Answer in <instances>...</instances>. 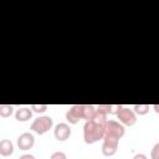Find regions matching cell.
<instances>
[{"instance_id": "obj_5", "label": "cell", "mask_w": 159, "mask_h": 159, "mask_svg": "<svg viewBox=\"0 0 159 159\" xmlns=\"http://www.w3.org/2000/svg\"><path fill=\"white\" fill-rule=\"evenodd\" d=\"M117 118L119 119V122H120L122 124L128 125V127L134 125L135 122H137V116H135L134 111H133V109H129L128 107H124V106H122L120 109L118 111Z\"/></svg>"}, {"instance_id": "obj_10", "label": "cell", "mask_w": 159, "mask_h": 159, "mask_svg": "<svg viewBox=\"0 0 159 159\" xmlns=\"http://www.w3.org/2000/svg\"><path fill=\"white\" fill-rule=\"evenodd\" d=\"M14 153V144L9 139H2L0 142V154L2 157H9Z\"/></svg>"}, {"instance_id": "obj_16", "label": "cell", "mask_w": 159, "mask_h": 159, "mask_svg": "<svg viewBox=\"0 0 159 159\" xmlns=\"http://www.w3.org/2000/svg\"><path fill=\"white\" fill-rule=\"evenodd\" d=\"M50 159H67V155L63 152H55L51 154Z\"/></svg>"}, {"instance_id": "obj_1", "label": "cell", "mask_w": 159, "mask_h": 159, "mask_svg": "<svg viewBox=\"0 0 159 159\" xmlns=\"http://www.w3.org/2000/svg\"><path fill=\"white\" fill-rule=\"evenodd\" d=\"M107 120H108L107 119V114L97 109L96 114L93 116V118L84 123V127H83V139H84L86 144H93V143L98 142L99 139L104 138Z\"/></svg>"}, {"instance_id": "obj_18", "label": "cell", "mask_w": 159, "mask_h": 159, "mask_svg": "<svg viewBox=\"0 0 159 159\" xmlns=\"http://www.w3.org/2000/svg\"><path fill=\"white\" fill-rule=\"evenodd\" d=\"M19 159H36L34 155H31V154H22Z\"/></svg>"}, {"instance_id": "obj_7", "label": "cell", "mask_w": 159, "mask_h": 159, "mask_svg": "<svg viewBox=\"0 0 159 159\" xmlns=\"http://www.w3.org/2000/svg\"><path fill=\"white\" fill-rule=\"evenodd\" d=\"M72 130H71V127L67 124V123H58L56 124L55 129H53V134H55V138L60 142H65L70 138Z\"/></svg>"}, {"instance_id": "obj_11", "label": "cell", "mask_w": 159, "mask_h": 159, "mask_svg": "<svg viewBox=\"0 0 159 159\" xmlns=\"http://www.w3.org/2000/svg\"><path fill=\"white\" fill-rule=\"evenodd\" d=\"M120 107H122L120 104H99V106H97V109L106 114H116L117 116Z\"/></svg>"}, {"instance_id": "obj_8", "label": "cell", "mask_w": 159, "mask_h": 159, "mask_svg": "<svg viewBox=\"0 0 159 159\" xmlns=\"http://www.w3.org/2000/svg\"><path fill=\"white\" fill-rule=\"evenodd\" d=\"M34 144H35V137L29 132L20 134L17 138V147L21 150H29L34 147Z\"/></svg>"}, {"instance_id": "obj_13", "label": "cell", "mask_w": 159, "mask_h": 159, "mask_svg": "<svg viewBox=\"0 0 159 159\" xmlns=\"http://www.w3.org/2000/svg\"><path fill=\"white\" fill-rule=\"evenodd\" d=\"M149 104H134L133 106V111L135 114H139V116H144L149 112Z\"/></svg>"}, {"instance_id": "obj_9", "label": "cell", "mask_w": 159, "mask_h": 159, "mask_svg": "<svg viewBox=\"0 0 159 159\" xmlns=\"http://www.w3.org/2000/svg\"><path fill=\"white\" fill-rule=\"evenodd\" d=\"M31 117H32V111L27 107H21L19 109H16V112H15V118L19 122H26V120L31 119Z\"/></svg>"}, {"instance_id": "obj_4", "label": "cell", "mask_w": 159, "mask_h": 159, "mask_svg": "<svg viewBox=\"0 0 159 159\" xmlns=\"http://www.w3.org/2000/svg\"><path fill=\"white\" fill-rule=\"evenodd\" d=\"M125 133L124 125L120 122L113 120V119H108L107 124H106V132L104 135H109V137H114L117 139H120Z\"/></svg>"}, {"instance_id": "obj_2", "label": "cell", "mask_w": 159, "mask_h": 159, "mask_svg": "<svg viewBox=\"0 0 159 159\" xmlns=\"http://www.w3.org/2000/svg\"><path fill=\"white\" fill-rule=\"evenodd\" d=\"M96 111L97 108L92 104H73L66 112V119L70 124H77L81 119H84L87 122L93 118Z\"/></svg>"}, {"instance_id": "obj_17", "label": "cell", "mask_w": 159, "mask_h": 159, "mask_svg": "<svg viewBox=\"0 0 159 159\" xmlns=\"http://www.w3.org/2000/svg\"><path fill=\"white\" fill-rule=\"evenodd\" d=\"M133 159H148V158H147V155H145V154L139 153V154H135V155L133 157Z\"/></svg>"}, {"instance_id": "obj_3", "label": "cell", "mask_w": 159, "mask_h": 159, "mask_svg": "<svg viewBox=\"0 0 159 159\" xmlns=\"http://www.w3.org/2000/svg\"><path fill=\"white\" fill-rule=\"evenodd\" d=\"M52 125H53V119L50 116H41L32 122V124L30 125V129L41 135L47 133L52 128Z\"/></svg>"}, {"instance_id": "obj_6", "label": "cell", "mask_w": 159, "mask_h": 159, "mask_svg": "<svg viewBox=\"0 0 159 159\" xmlns=\"http://www.w3.org/2000/svg\"><path fill=\"white\" fill-rule=\"evenodd\" d=\"M118 144H119V139L114 138V137H109V135H104L103 138V144H102V153L106 157H112L117 153L118 150Z\"/></svg>"}, {"instance_id": "obj_14", "label": "cell", "mask_w": 159, "mask_h": 159, "mask_svg": "<svg viewBox=\"0 0 159 159\" xmlns=\"http://www.w3.org/2000/svg\"><path fill=\"white\" fill-rule=\"evenodd\" d=\"M47 104H31V109L36 113H43L45 111H47Z\"/></svg>"}, {"instance_id": "obj_15", "label": "cell", "mask_w": 159, "mask_h": 159, "mask_svg": "<svg viewBox=\"0 0 159 159\" xmlns=\"http://www.w3.org/2000/svg\"><path fill=\"white\" fill-rule=\"evenodd\" d=\"M150 158H152V159H159V142H158L157 144H154V147L152 148Z\"/></svg>"}, {"instance_id": "obj_12", "label": "cell", "mask_w": 159, "mask_h": 159, "mask_svg": "<svg viewBox=\"0 0 159 159\" xmlns=\"http://www.w3.org/2000/svg\"><path fill=\"white\" fill-rule=\"evenodd\" d=\"M14 113V107L11 104H0V116L4 118L10 117Z\"/></svg>"}, {"instance_id": "obj_19", "label": "cell", "mask_w": 159, "mask_h": 159, "mask_svg": "<svg viewBox=\"0 0 159 159\" xmlns=\"http://www.w3.org/2000/svg\"><path fill=\"white\" fill-rule=\"evenodd\" d=\"M153 109H154L155 113H159V104H154L153 106Z\"/></svg>"}]
</instances>
